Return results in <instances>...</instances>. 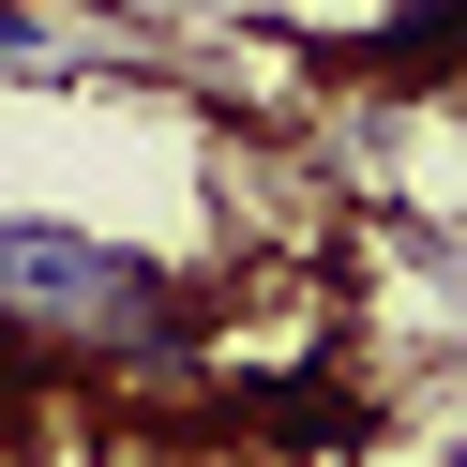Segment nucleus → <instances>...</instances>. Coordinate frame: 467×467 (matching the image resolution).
Instances as JSON below:
<instances>
[{"label":"nucleus","mask_w":467,"mask_h":467,"mask_svg":"<svg viewBox=\"0 0 467 467\" xmlns=\"http://www.w3.org/2000/svg\"><path fill=\"white\" fill-rule=\"evenodd\" d=\"M0 467H16V452H0Z\"/></svg>","instance_id":"7ed1b4c3"},{"label":"nucleus","mask_w":467,"mask_h":467,"mask_svg":"<svg viewBox=\"0 0 467 467\" xmlns=\"http://www.w3.org/2000/svg\"><path fill=\"white\" fill-rule=\"evenodd\" d=\"M196 286L166 256L106 242V226H61V212H0V347L31 377L91 362V377H182L196 362Z\"/></svg>","instance_id":"f257e3e1"},{"label":"nucleus","mask_w":467,"mask_h":467,"mask_svg":"<svg viewBox=\"0 0 467 467\" xmlns=\"http://www.w3.org/2000/svg\"><path fill=\"white\" fill-rule=\"evenodd\" d=\"M452 46H467V0H377V31L347 46V76L362 91H437Z\"/></svg>","instance_id":"f03ea898"}]
</instances>
